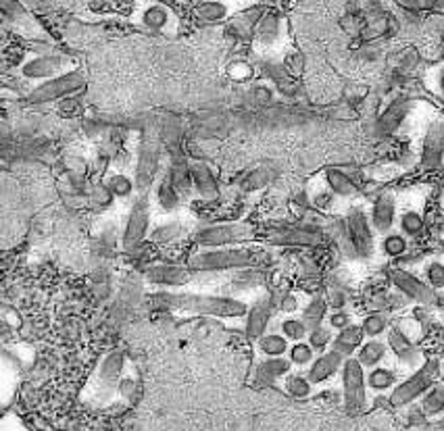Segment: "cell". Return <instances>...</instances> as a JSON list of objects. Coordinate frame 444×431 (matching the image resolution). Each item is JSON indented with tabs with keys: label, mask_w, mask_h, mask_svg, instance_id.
Listing matches in <instances>:
<instances>
[{
	"label": "cell",
	"mask_w": 444,
	"mask_h": 431,
	"mask_svg": "<svg viewBox=\"0 0 444 431\" xmlns=\"http://www.w3.org/2000/svg\"><path fill=\"white\" fill-rule=\"evenodd\" d=\"M169 175H171V182L173 186L177 188V192L182 196H188L190 189H195L192 186V173H190V162L186 161H173L171 169H169Z\"/></svg>",
	"instance_id": "34"
},
{
	"label": "cell",
	"mask_w": 444,
	"mask_h": 431,
	"mask_svg": "<svg viewBox=\"0 0 444 431\" xmlns=\"http://www.w3.org/2000/svg\"><path fill=\"white\" fill-rule=\"evenodd\" d=\"M279 331L284 338H288L290 342H303L309 336V327L301 317H288L279 323Z\"/></svg>",
	"instance_id": "39"
},
{
	"label": "cell",
	"mask_w": 444,
	"mask_h": 431,
	"mask_svg": "<svg viewBox=\"0 0 444 431\" xmlns=\"http://www.w3.org/2000/svg\"><path fill=\"white\" fill-rule=\"evenodd\" d=\"M190 173H192V186L198 198L202 200H215L220 196V186L213 175V171L200 161L190 162Z\"/></svg>",
	"instance_id": "22"
},
{
	"label": "cell",
	"mask_w": 444,
	"mask_h": 431,
	"mask_svg": "<svg viewBox=\"0 0 444 431\" xmlns=\"http://www.w3.org/2000/svg\"><path fill=\"white\" fill-rule=\"evenodd\" d=\"M324 236L315 227L290 225V227H276L267 234V242L282 244V246H317L321 244Z\"/></svg>",
	"instance_id": "16"
},
{
	"label": "cell",
	"mask_w": 444,
	"mask_h": 431,
	"mask_svg": "<svg viewBox=\"0 0 444 431\" xmlns=\"http://www.w3.org/2000/svg\"><path fill=\"white\" fill-rule=\"evenodd\" d=\"M272 311H274V300L269 294L261 296L247 313V336L252 340H259L261 336H265V329L272 319Z\"/></svg>",
	"instance_id": "20"
},
{
	"label": "cell",
	"mask_w": 444,
	"mask_h": 431,
	"mask_svg": "<svg viewBox=\"0 0 444 431\" xmlns=\"http://www.w3.org/2000/svg\"><path fill=\"white\" fill-rule=\"evenodd\" d=\"M340 378H342V394H344V408L349 415H357L365 408L367 403V375H365V369L361 367V363L351 356L346 358L342 371H340Z\"/></svg>",
	"instance_id": "9"
},
{
	"label": "cell",
	"mask_w": 444,
	"mask_h": 431,
	"mask_svg": "<svg viewBox=\"0 0 444 431\" xmlns=\"http://www.w3.org/2000/svg\"><path fill=\"white\" fill-rule=\"evenodd\" d=\"M396 371H392L388 367H376L369 369L367 373V388L371 392H388L396 388Z\"/></svg>",
	"instance_id": "33"
},
{
	"label": "cell",
	"mask_w": 444,
	"mask_h": 431,
	"mask_svg": "<svg viewBox=\"0 0 444 431\" xmlns=\"http://www.w3.org/2000/svg\"><path fill=\"white\" fill-rule=\"evenodd\" d=\"M142 21H144V26L148 27V29L161 31V29H165L167 24H169V11H167L165 6H150V9L144 13Z\"/></svg>",
	"instance_id": "42"
},
{
	"label": "cell",
	"mask_w": 444,
	"mask_h": 431,
	"mask_svg": "<svg viewBox=\"0 0 444 431\" xmlns=\"http://www.w3.org/2000/svg\"><path fill=\"white\" fill-rule=\"evenodd\" d=\"M344 363H346V356H342L338 350L330 348L328 352L317 354V358L313 360V365L306 371V378L313 385H321V383L336 378L342 371Z\"/></svg>",
	"instance_id": "17"
},
{
	"label": "cell",
	"mask_w": 444,
	"mask_h": 431,
	"mask_svg": "<svg viewBox=\"0 0 444 431\" xmlns=\"http://www.w3.org/2000/svg\"><path fill=\"white\" fill-rule=\"evenodd\" d=\"M83 85H86L83 73L73 69V71H69L65 76H58L55 80L42 81L40 85L29 90L28 103H31V105H46V103L65 100V98H71L73 94H78Z\"/></svg>",
	"instance_id": "7"
},
{
	"label": "cell",
	"mask_w": 444,
	"mask_h": 431,
	"mask_svg": "<svg viewBox=\"0 0 444 431\" xmlns=\"http://www.w3.org/2000/svg\"><path fill=\"white\" fill-rule=\"evenodd\" d=\"M388 342L382 340H367L361 348L357 350L355 358L361 363L363 369H376L380 367L386 358H388Z\"/></svg>",
	"instance_id": "25"
},
{
	"label": "cell",
	"mask_w": 444,
	"mask_h": 431,
	"mask_svg": "<svg viewBox=\"0 0 444 431\" xmlns=\"http://www.w3.org/2000/svg\"><path fill=\"white\" fill-rule=\"evenodd\" d=\"M396 225L401 234H405L407 238H419L425 232V217L415 207H407L405 211L398 213Z\"/></svg>",
	"instance_id": "27"
},
{
	"label": "cell",
	"mask_w": 444,
	"mask_h": 431,
	"mask_svg": "<svg viewBox=\"0 0 444 431\" xmlns=\"http://www.w3.org/2000/svg\"><path fill=\"white\" fill-rule=\"evenodd\" d=\"M398 6L411 13H421V11H434L438 9V0H396Z\"/></svg>",
	"instance_id": "49"
},
{
	"label": "cell",
	"mask_w": 444,
	"mask_h": 431,
	"mask_svg": "<svg viewBox=\"0 0 444 431\" xmlns=\"http://www.w3.org/2000/svg\"><path fill=\"white\" fill-rule=\"evenodd\" d=\"M148 225H150V200L148 196H138V200L132 204V211L123 227V238H121L123 248L134 250L146 238Z\"/></svg>",
	"instance_id": "12"
},
{
	"label": "cell",
	"mask_w": 444,
	"mask_h": 431,
	"mask_svg": "<svg viewBox=\"0 0 444 431\" xmlns=\"http://www.w3.org/2000/svg\"><path fill=\"white\" fill-rule=\"evenodd\" d=\"M196 15L205 21H220L225 17V9L217 2H202L200 6H196Z\"/></svg>",
	"instance_id": "44"
},
{
	"label": "cell",
	"mask_w": 444,
	"mask_h": 431,
	"mask_svg": "<svg viewBox=\"0 0 444 431\" xmlns=\"http://www.w3.org/2000/svg\"><path fill=\"white\" fill-rule=\"evenodd\" d=\"M257 263V252L249 248H202L200 252L190 254L188 269L196 273L209 271L244 269Z\"/></svg>",
	"instance_id": "2"
},
{
	"label": "cell",
	"mask_w": 444,
	"mask_h": 431,
	"mask_svg": "<svg viewBox=\"0 0 444 431\" xmlns=\"http://www.w3.org/2000/svg\"><path fill=\"white\" fill-rule=\"evenodd\" d=\"M328 325L332 327L334 331H342V329H346V327L353 325V315H351L349 311H344V308L332 311V313L328 315Z\"/></svg>",
	"instance_id": "47"
},
{
	"label": "cell",
	"mask_w": 444,
	"mask_h": 431,
	"mask_svg": "<svg viewBox=\"0 0 444 431\" xmlns=\"http://www.w3.org/2000/svg\"><path fill=\"white\" fill-rule=\"evenodd\" d=\"M259 350L265 358H278V356H286L290 350V340L284 338L282 333H265L259 340Z\"/></svg>",
	"instance_id": "31"
},
{
	"label": "cell",
	"mask_w": 444,
	"mask_h": 431,
	"mask_svg": "<svg viewBox=\"0 0 444 431\" xmlns=\"http://www.w3.org/2000/svg\"><path fill=\"white\" fill-rule=\"evenodd\" d=\"M417 63H419V56H417L415 51H405V53L401 54V61H398V65H401V69H405V71H411L413 67H415Z\"/></svg>",
	"instance_id": "50"
},
{
	"label": "cell",
	"mask_w": 444,
	"mask_h": 431,
	"mask_svg": "<svg viewBox=\"0 0 444 431\" xmlns=\"http://www.w3.org/2000/svg\"><path fill=\"white\" fill-rule=\"evenodd\" d=\"M146 304L157 311L223 317V319H240V317H247L249 313V306L238 298L188 294V292H159L155 296L146 298Z\"/></svg>",
	"instance_id": "1"
},
{
	"label": "cell",
	"mask_w": 444,
	"mask_h": 431,
	"mask_svg": "<svg viewBox=\"0 0 444 431\" xmlns=\"http://www.w3.org/2000/svg\"><path fill=\"white\" fill-rule=\"evenodd\" d=\"M382 252L390 256V259H398V256H405L407 250H409V238L401 232H390L386 236H382Z\"/></svg>",
	"instance_id": "35"
},
{
	"label": "cell",
	"mask_w": 444,
	"mask_h": 431,
	"mask_svg": "<svg viewBox=\"0 0 444 431\" xmlns=\"http://www.w3.org/2000/svg\"><path fill=\"white\" fill-rule=\"evenodd\" d=\"M105 186L111 189L115 198H130L136 189V182L125 173H109L105 180Z\"/></svg>",
	"instance_id": "36"
},
{
	"label": "cell",
	"mask_w": 444,
	"mask_h": 431,
	"mask_svg": "<svg viewBox=\"0 0 444 431\" xmlns=\"http://www.w3.org/2000/svg\"><path fill=\"white\" fill-rule=\"evenodd\" d=\"M249 76H252V69L247 63H234V67H232V78L234 80H247Z\"/></svg>",
	"instance_id": "51"
},
{
	"label": "cell",
	"mask_w": 444,
	"mask_h": 431,
	"mask_svg": "<svg viewBox=\"0 0 444 431\" xmlns=\"http://www.w3.org/2000/svg\"><path fill=\"white\" fill-rule=\"evenodd\" d=\"M363 344H365V333H363V327L361 325L353 323L351 327L342 329V331H336L332 348L334 350L340 352L342 356L351 358V356H355V354H357V350L361 348Z\"/></svg>",
	"instance_id": "23"
},
{
	"label": "cell",
	"mask_w": 444,
	"mask_h": 431,
	"mask_svg": "<svg viewBox=\"0 0 444 431\" xmlns=\"http://www.w3.org/2000/svg\"><path fill=\"white\" fill-rule=\"evenodd\" d=\"M421 412L423 417H440L444 415V383L436 381L423 396H421Z\"/></svg>",
	"instance_id": "29"
},
{
	"label": "cell",
	"mask_w": 444,
	"mask_h": 431,
	"mask_svg": "<svg viewBox=\"0 0 444 431\" xmlns=\"http://www.w3.org/2000/svg\"><path fill=\"white\" fill-rule=\"evenodd\" d=\"M386 342H388L390 352L394 354V358H396L401 369L417 371L425 363V358H423V354L419 350L415 340H411L398 325L390 327V331L386 333Z\"/></svg>",
	"instance_id": "10"
},
{
	"label": "cell",
	"mask_w": 444,
	"mask_h": 431,
	"mask_svg": "<svg viewBox=\"0 0 444 431\" xmlns=\"http://www.w3.org/2000/svg\"><path fill=\"white\" fill-rule=\"evenodd\" d=\"M321 182L324 186L332 192L336 198L340 200H353L359 196V186L357 182L344 171V169H338V167H328L321 171Z\"/></svg>",
	"instance_id": "19"
},
{
	"label": "cell",
	"mask_w": 444,
	"mask_h": 431,
	"mask_svg": "<svg viewBox=\"0 0 444 431\" xmlns=\"http://www.w3.org/2000/svg\"><path fill=\"white\" fill-rule=\"evenodd\" d=\"M61 108L65 110V113H73L76 108H78V100L71 96V98H65L63 103H61Z\"/></svg>",
	"instance_id": "52"
},
{
	"label": "cell",
	"mask_w": 444,
	"mask_h": 431,
	"mask_svg": "<svg viewBox=\"0 0 444 431\" xmlns=\"http://www.w3.org/2000/svg\"><path fill=\"white\" fill-rule=\"evenodd\" d=\"M159 161H161V134L157 128H148L140 144L136 177H134L138 196H148V189L155 186L157 173H159Z\"/></svg>",
	"instance_id": "4"
},
{
	"label": "cell",
	"mask_w": 444,
	"mask_h": 431,
	"mask_svg": "<svg viewBox=\"0 0 444 431\" xmlns=\"http://www.w3.org/2000/svg\"><path fill=\"white\" fill-rule=\"evenodd\" d=\"M286 392L292 396V398H299V400H305L311 396L313 392V383L309 381L306 375H301V373H292L286 378Z\"/></svg>",
	"instance_id": "40"
},
{
	"label": "cell",
	"mask_w": 444,
	"mask_h": 431,
	"mask_svg": "<svg viewBox=\"0 0 444 431\" xmlns=\"http://www.w3.org/2000/svg\"><path fill=\"white\" fill-rule=\"evenodd\" d=\"M306 342L311 344L313 350L319 352V354L321 352H328L334 344V329L330 325H319V327H315V329L309 331Z\"/></svg>",
	"instance_id": "37"
},
{
	"label": "cell",
	"mask_w": 444,
	"mask_h": 431,
	"mask_svg": "<svg viewBox=\"0 0 444 431\" xmlns=\"http://www.w3.org/2000/svg\"><path fill=\"white\" fill-rule=\"evenodd\" d=\"M272 182V171L267 167H259L254 171H250L249 175L242 182V192H257V189L265 188Z\"/></svg>",
	"instance_id": "41"
},
{
	"label": "cell",
	"mask_w": 444,
	"mask_h": 431,
	"mask_svg": "<svg viewBox=\"0 0 444 431\" xmlns=\"http://www.w3.org/2000/svg\"><path fill=\"white\" fill-rule=\"evenodd\" d=\"M290 367H292L290 358H282V356H278V358H263V360L257 365L254 375H257V381H259V383L272 385V383H276L279 379L288 378Z\"/></svg>",
	"instance_id": "24"
},
{
	"label": "cell",
	"mask_w": 444,
	"mask_h": 431,
	"mask_svg": "<svg viewBox=\"0 0 444 431\" xmlns=\"http://www.w3.org/2000/svg\"><path fill=\"white\" fill-rule=\"evenodd\" d=\"M73 71V63L69 56H61V54H46V56H36L28 61L21 67V76L26 80H55L58 76H65Z\"/></svg>",
	"instance_id": "13"
},
{
	"label": "cell",
	"mask_w": 444,
	"mask_h": 431,
	"mask_svg": "<svg viewBox=\"0 0 444 431\" xmlns=\"http://www.w3.org/2000/svg\"><path fill=\"white\" fill-rule=\"evenodd\" d=\"M113 196L111 189L107 188L105 184H100V186H96L94 192L90 194V204H92V209H103V207H109L113 202Z\"/></svg>",
	"instance_id": "45"
},
{
	"label": "cell",
	"mask_w": 444,
	"mask_h": 431,
	"mask_svg": "<svg viewBox=\"0 0 444 431\" xmlns=\"http://www.w3.org/2000/svg\"><path fill=\"white\" fill-rule=\"evenodd\" d=\"M419 277L438 294L444 292V254L438 256H428L419 269Z\"/></svg>",
	"instance_id": "26"
},
{
	"label": "cell",
	"mask_w": 444,
	"mask_h": 431,
	"mask_svg": "<svg viewBox=\"0 0 444 431\" xmlns=\"http://www.w3.org/2000/svg\"><path fill=\"white\" fill-rule=\"evenodd\" d=\"M157 202L165 213H175L182 204V194L173 186L169 173H165L161 177V182L157 184Z\"/></svg>",
	"instance_id": "28"
},
{
	"label": "cell",
	"mask_w": 444,
	"mask_h": 431,
	"mask_svg": "<svg viewBox=\"0 0 444 431\" xmlns=\"http://www.w3.org/2000/svg\"><path fill=\"white\" fill-rule=\"evenodd\" d=\"M254 238V225L250 223H220L198 229L195 242L200 248H227Z\"/></svg>",
	"instance_id": "8"
},
{
	"label": "cell",
	"mask_w": 444,
	"mask_h": 431,
	"mask_svg": "<svg viewBox=\"0 0 444 431\" xmlns=\"http://www.w3.org/2000/svg\"><path fill=\"white\" fill-rule=\"evenodd\" d=\"M192 279L190 269L177 267V265H155L146 271V281L161 286V288H180Z\"/></svg>",
	"instance_id": "21"
},
{
	"label": "cell",
	"mask_w": 444,
	"mask_h": 431,
	"mask_svg": "<svg viewBox=\"0 0 444 431\" xmlns=\"http://www.w3.org/2000/svg\"><path fill=\"white\" fill-rule=\"evenodd\" d=\"M123 367H125V354L121 350L109 352L103 363L98 365L94 378L90 379L88 394L94 405H109L115 394H119L121 381H123Z\"/></svg>",
	"instance_id": "3"
},
{
	"label": "cell",
	"mask_w": 444,
	"mask_h": 431,
	"mask_svg": "<svg viewBox=\"0 0 444 431\" xmlns=\"http://www.w3.org/2000/svg\"><path fill=\"white\" fill-rule=\"evenodd\" d=\"M361 327H363V333H365V338H369V340H380L384 333H388L390 331V317L386 313H382V311H373V313H369V315H365L361 321Z\"/></svg>",
	"instance_id": "30"
},
{
	"label": "cell",
	"mask_w": 444,
	"mask_h": 431,
	"mask_svg": "<svg viewBox=\"0 0 444 431\" xmlns=\"http://www.w3.org/2000/svg\"><path fill=\"white\" fill-rule=\"evenodd\" d=\"M413 105H415V103L409 100V98H405V96L392 100L388 105V108L378 117V121H376V132L380 135H390L394 134V132H398L401 125L407 121L409 113L413 110Z\"/></svg>",
	"instance_id": "18"
},
{
	"label": "cell",
	"mask_w": 444,
	"mask_h": 431,
	"mask_svg": "<svg viewBox=\"0 0 444 431\" xmlns=\"http://www.w3.org/2000/svg\"><path fill=\"white\" fill-rule=\"evenodd\" d=\"M326 317H328V300L324 296L309 298L305 311H303V317H301L306 327H309V331L319 327V325H324Z\"/></svg>",
	"instance_id": "32"
},
{
	"label": "cell",
	"mask_w": 444,
	"mask_h": 431,
	"mask_svg": "<svg viewBox=\"0 0 444 431\" xmlns=\"http://www.w3.org/2000/svg\"><path fill=\"white\" fill-rule=\"evenodd\" d=\"M288 358L292 363V367H299V369H305V367H311L313 360L317 358L315 356V350L311 348L309 342H294L288 350Z\"/></svg>",
	"instance_id": "38"
},
{
	"label": "cell",
	"mask_w": 444,
	"mask_h": 431,
	"mask_svg": "<svg viewBox=\"0 0 444 431\" xmlns=\"http://www.w3.org/2000/svg\"><path fill=\"white\" fill-rule=\"evenodd\" d=\"M180 236H182V225H180L177 221L163 223V225H159V227L150 234L153 242H157V244L173 242V240H177Z\"/></svg>",
	"instance_id": "43"
},
{
	"label": "cell",
	"mask_w": 444,
	"mask_h": 431,
	"mask_svg": "<svg viewBox=\"0 0 444 431\" xmlns=\"http://www.w3.org/2000/svg\"><path fill=\"white\" fill-rule=\"evenodd\" d=\"M390 279H392L394 288L398 290V294H403L407 300L417 302V304H434L436 292L413 271L396 267V269L390 271Z\"/></svg>",
	"instance_id": "11"
},
{
	"label": "cell",
	"mask_w": 444,
	"mask_h": 431,
	"mask_svg": "<svg viewBox=\"0 0 444 431\" xmlns=\"http://www.w3.org/2000/svg\"><path fill=\"white\" fill-rule=\"evenodd\" d=\"M306 302H309V300H306ZM306 302L303 304V302H301V298H299V294L290 292V294H286V296L279 300V311H282V313H286V315L303 313V311H305Z\"/></svg>",
	"instance_id": "46"
},
{
	"label": "cell",
	"mask_w": 444,
	"mask_h": 431,
	"mask_svg": "<svg viewBox=\"0 0 444 431\" xmlns=\"http://www.w3.org/2000/svg\"><path fill=\"white\" fill-rule=\"evenodd\" d=\"M438 378V363L436 360H425L417 371H413V375L401 381L392 392H390V406L392 408H403V406L415 403L417 398H421Z\"/></svg>",
	"instance_id": "5"
},
{
	"label": "cell",
	"mask_w": 444,
	"mask_h": 431,
	"mask_svg": "<svg viewBox=\"0 0 444 431\" xmlns=\"http://www.w3.org/2000/svg\"><path fill=\"white\" fill-rule=\"evenodd\" d=\"M344 225H346L349 244H351L353 254L363 259V261L373 259V252H376V232L371 227L369 215L363 211L361 207H353L344 215Z\"/></svg>",
	"instance_id": "6"
},
{
	"label": "cell",
	"mask_w": 444,
	"mask_h": 431,
	"mask_svg": "<svg viewBox=\"0 0 444 431\" xmlns=\"http://www.w3.org/2000/svg\"><path fill=\"white\" fill-rule=\"evenodd\" d=\"M396 219H398V202H396V196L392 192L380 194L373 200L371 209H369V221H371L373 232L380 234V236H386L390 232H394Z\"/></svg>",
	"instance_id": "15"
},
{
	"label": "cell",
	"mask_w": 444,
	"mask_h": 431,
	"mask_svg": "<svg viewBox=\"0 0 444 431\" xmlns=\"http://www.w3.org/2000/svg\"><path fill=\"white\" fill-rule=\"evenodd\" d=\"M428 88L436 94V96H440L444 100V65H438L436 69H432L430 73H428Z\"/></svg>",
	"instance_id": "48"
},
{
	"label": "cell",
	"mask_w": 444,
	"mask_h": 431,
	"mask_svg": "<svg viewBox=\"0 0 444 431\" xmlns=\"http://www.w3.org/2000/svg\"><path fill=\"white\" fill-rule=\"evenodd\" d=\"M444 159V117L436 115L423 134L421 142V165L425 169H438Z\"/></svg>",
	"instance_id": "14"
}]
</instances>
